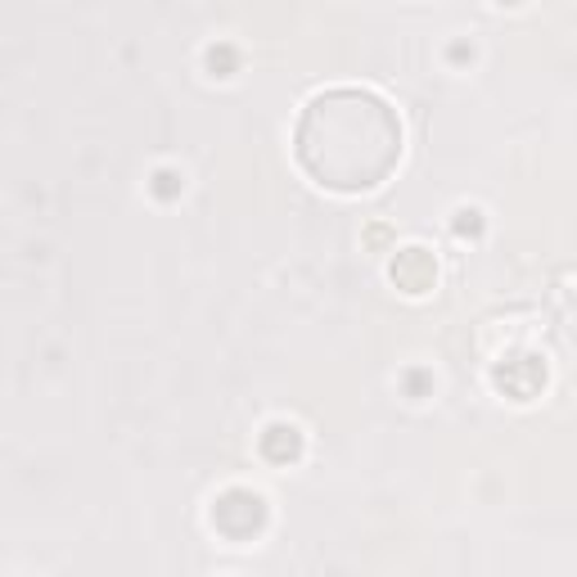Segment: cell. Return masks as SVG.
I'll list each match as a JSON object with an SVG mask.
<instances>
[{
  "mask_svg": "<svg viewBox=\"0 0 577 577\" xmlns=\"http://www.w3.org/2000/svg\"><path fill=\"white\" fill-rule=\"evenodd\" d=\"M401 384H406V393H411V401H424V388H433V375L429 370H411Z\"/></svg>",
  "mask_w": 577,
  "mask_h": 577,
  "instance_id": "cell-9",
  "label": "cell"
},
{
  "mask_svg": "<svg viewBox=\"0 0 577 577\" xmlns=\"http://www.w3.org/2000/svg\"><path fill=\"white\" fill-rule=\"evenodd\" d=\"M551 384V365L537 352H510L492 361V388L510 401H537Z\"/></svg>",
  "mask_w": 577,
  "mask_h": 577,
  "instance_id": "cell-2",
  "label": "cell"
},
{
  "mask_svg": "<svg viewBox=\"0 0 577 577\" xmlns=\"http://www.w3.org/2000/svg\"><path fill=\"white\" fill-rule=\"evenodd\" d=\"M388 280L406 298L433 293L437 289V257H433V249H424V244H401V249H393V257H388Z\"/></svg>",
  "mask_w": 577,
  "mask_h": 577,
  "instance_id": "cell-4",
  "label": "cell"
},
{
  "mask_svg": "<svg viewBox=\"0 0 577 577\" xmlns=\"http://www.w3.org/2000/svg\"><path fill=\"white\" fill-rule=\"evenodd\" d=\"M496 5H501V10H524L528 0H496Z\"/></svg>",
  "mask_w": 577,
  "mask_h": 577,
  "instance_id": "cell-12",
  "label": "cell"
},
{
  "mask_svg": "<svg viewBox=\"0 0 577 577\" xmlns=\"http://www.w3.org/2000/svg\"><path fill=\"white\" fill-rule=\"evenodd\" d=\"M203 68H208V77H235V68H240V55H235L226 41H217V46H208L203 50Z\"/></svg>",
  "mask_w": 577,
  "mask_h": 577,
  "instance_id": "cell-7",
  "label": "cell"
},
{
  "mask_svg": "<svg viewBox=\"0 0 577 577\" xmlns=\"http://www.w3.org/2000/svg\"><path fill=\"white\" fill-rule=\"evenodd\" d=\"M302 447H308V437H302V429L289 424V420H271L257 433V452L271 465H293V460H302Z\"/></svg>",
  "mask_w": 577,
  "mask_h": 577,
  "instance_id": "cell-5",
  "label": "cell"
},
{
  "mask_svg": "<svg viewBox=\"0 0 577 577\" xmlns=\"http://www.w3.org/2000/svg\"><path fill=\"white\" fill-rule=\"evenodd\" d=\"M213 528L230 541H249L266 528V496L253 488H226L213 501Z\"/></svg>",
  "mask_w": 577,
  "mask_h": 577,
  "instance_id": "cell-3",
  "label": "cell"
},
{
  "mask_svg": "<svg viewBox=\"0 0 577 577\" xmlns=\"http://www.w3.org/2000/svg\"><path fill=\"white\" fill-rule=\"evenodd\" d=\"M293 158L334 194H370L401 163V118L384 95L365 86L321 91L298 113Z\"/></svg>",
  "mask_w": 577,
  "mask_h": 577,
  "instance_id": "cell-1",
  "label": "cell"
},
{
  "mask_svg": "<svg viewBox=\"0 0 577 577\" xmlns=\"http://www.w3.org/2000/svg\"><path fill=\"white\" fill-rule=\"evenodd\" d=\"M185 190V172L181 167H154V177H149V194L154 199H177Z\"/></svg>",
  "mask_w": 577,
  "mask_h": 577,
  "instance_id": "cell-8",
  "label": "cell"
},
{
  "mask_svg": "<svg viewBox=\"0 0 577 577\" xmlns=\"http://www.w3.org/2000/svg\"><path fill=\"white\" fill-rule=\"evenodd\" d=\"M483 226H488V217H483L479 203H460V208L452 213V235H456V240H479Z\"/></svg>",
  "mask_w": 577,
  "mask_h": 577,
  "instance_id": "cell-6",
  "label": "cell"
},
{
  "mask_svg": "<svg viewBox=\"0 0 577 577\" xmlns=\"http://www.w3.org/2000/svg\"><path fill=\"white\" fill-rule=\"evenodd\" d=\"M447 59L452 63H473V59H479V50H473V41H456V46H447Z\"/></svg>",
  "mask_w": 577,
  "mask_h": 577,
  "instance_id": "cell-10",
  "label": "cell"
},
{
  "mask_svg": "<svg viewBox=\"0 0 577 577\" xmlns=\"http://www.w3.org/2000/svg\"><path fill=\"white\" fill-rule=\"evenodd\" d=\"M388 235H393L388 226H370V230H365V240H370V244H384V240H388Z\"/></svg>",
  "mask_w": 577,
  "mask_h": 577,
  "instance_id": "cell-11",
  "label": "cell"
}]
</instances>
